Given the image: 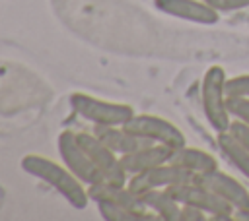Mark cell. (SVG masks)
<instances>
[{"instance_id":"22","label":"cell","mask_w":249,"mask_h":221,"mask_svg":"<svg viewBox=\"0 0 249 221\" xmlns=\"http://www.w3.org/2000/svg\"><path fill=\"white\" fill-rule=\"evenodd\" d=\"M230 132L249 149V126H245L243 122H239V120H231V124H230Z\"/></svg>"},{"instance_id":"14","label":"cell","mask_w":249,"mask_h":221,"mask_svg":"<svg viewBox=\"0 0 249 221\" xmlns=\"http://www.w3.org/2000/svg\"><path fill=\"white\" fill-rule=\"evenodd\" d=\"M171 163L183 167L193 176H198V174H204V173H210V171L218 169V159L212 153H208L200 147L187 145V143L173 149Z\"/></svg>"},{"instance_id":"7","label":"cell","mask_w":249,"mask_h":221,"mask_svg":"<svg viewBox=\"0 0 249 221\" xmlns=\"http://www.w3.org/2000/svg\"><path fill=\"white\" fill-rule=\"evenodd\" d=\"M78 142L86 149V153L89 155V159L93 161V165L97 167V171L105 180L126 184L128 174L121 163V157L113 149H109L93 132H78Z\"/></svg>"},{"instance_id":"4","label":"cell","mask_w":249,"mask_h":221,"mask_svg":"<svg viewBox=\"0 0 249 221\" xmlns=\"http://www.w3.org/2000/svg\"><path fill=\"white\" fill-rule=\"evenodd\" d=\"M181 205H195L198 209H202L204 213H208L210 219H233V207L222 200L218 194H214L210 188H206L204 184L193 180L175 184L165 188Z\"/></svg>"},{"instance_id":"17","label":"cell","mask_w":249,"mask_h":221,"mask_svg":"<svg viewBox=\"0 0 249 221\" xmlns=\"http://www.w3.org/2000/svg\"><path fill=\"white\" fill-rule=\"evenodd\" d=\"M97 211L105 221H140V219H152L156 217L154 213H140L134 209H128L124 205L117 204H107V202H97Z\"/></svg>"},{"instance_id":"11","label":"cell","mask_w":249,"mask_h":221,"mask_svg":"<svg viewBox=\"0 0 249 221\" xmlns=\"http://www.w3.org/2000/svg\"><path fill=\"white\" fill-rule=\"evenodd\" d=\"M88 194L91 202H107V204H117V205H124L128 209L140 211V213H148L146 205L142 204L140 196L136 192H132L126 184H119V182H109V180H101L95 184L88 186Z\"/></svg>"},{"instance_id":"8","label":"cell","mask_w":249,"mask_h":221,"mask_svg":"<svg viewBox=\"0 0 249 221\" xmlns=\"http://www.w3.org/2000/svg\"><path fill=\"white\" fill-rule=\"evenodd\" d=\"M193 178L195 176L189 171H185L183 167L169 161V163H161L154 169H148L144 173L130 174L128 180H126V186L140 196L144 192L165 190L169 186H175V184H181V182H187V180H193Z\"/></svg>"},{"instance_id":"2","label":"cell","mask_w":249,"mask_h":221,"mask_svg":"<svg viewBox=\"0 0 249 221\" xmlns=\"http://www.w3.org/2000/svg\"><path fill=\"white\" fill-rule=\"evenodd\" d=\"M226 70L218 64L210 66L200 81V101H202V110L212 126V130L226 132L230 130L231 124V114L228 110V93H226Z\"/></svg>"},{"instance_id":"10","label":"cell","mask_w":249,"mask_h":221,"mask_svg":"<svg viewBox=\"0 0 249 221\" xmlns=\"http://www.w3.org/2000/svg\"><path fill=\"white\" fill-rule=\"evenodd\" d=\"M196 182L210 188L214 194H218L222 200H226L233 209H249V190L235 180L233 176L226 174L220 169H214L210 173L195 176Z\"/></svg>"},{"instance_id":"9","label":"cell","mask_w":249,"mask_h":221,"mask_svg":"<svg viewBox=\"0 0 249 221\" xmlns=\"http://www.w3.org/2000/svg\"><path fill=\"white\" fill-rule=\"evenodd\" d=\"M154 6L165 16L198 25H214L220 21V12L206 0H154Z\"/></svg>"},{"instance_id":"20","label":"cell","mask_w":249,"mask_h":221,"mask_svg":"<svg viewBox=\"0 0 249 221\" xmlns=\"http://www.w3.org/2000/svg\"><path fill=\"white\" fill-rule=\"evenodd\" d=\"M210 6H214L220 14L222 12H237L249 8V0H206Z\"/></svg>"},{"instance_id":"19","label":"cell","mask_w":249,"mask_h":221,"mask_svg":"<svg viewBox=\"0 0 249 221\" xmlns=\"http://www.w3.org/2000/svg\"><path fill=\"white\" fill-rule=\"evenodd\" d=\"M226 93H228V97H249V74L228 78Z\"/></svg>"},{"instance_id":"23","label":"cell","mask_w":249,"mask_h":221,"mask_svg":"<svg viewBox=\"0 0 249 221\" xmlns=\"http://www.w3.org/2000/svg\"><path fill=\"white\" fill-rule=\"evenodd\" d=\"M233 219L249 221V209H233Z\"/></svg>"},{"instance_id":"3","label":"cell","mask_w":249,"mask_h":221,"mask_svg":"<svg viewBox=\"0 0 249 221\" xmlns=\"http://www.w3.org/2000/svg\"><path fill=\"white\" fill-rule=\"evenodd\" d=\"M72 110L93 126H123L132 114L134 109L128 103L101 99L84 91H74L68 97Z\"/></svg>"},{"instance_id":"13","label":"cell","mask_w":249,"mask_h":221,"mask_svg":"<svg viewBox=\"0 0 249 221\" xmlns=\"http://www.w3.org/2000/svg\"><path fill=\"white\" fill-rule=\"evenodd\" d=\"M93 134L109 147L113 149L119 157L121 155H126L138 147H144L152 142L144 140V138H138L134 136L132 132H128L124 126H93Z\"/></svg>"},{"instance_id":"5","label":"cell","mask_w":249,"mask_h":221,"mask_svg":"<svg viewBox=\"0 0 249 221\" xmlns=\"http://www.w3.org/2000/svg\"><path fill=\"white\" fill-rule=\"evenodd\" d=\"M128 132H132L138 138H144L152 143H163L169 147H181L187 143L185 134L181 128H177L171 120L160 116V114H150V112H134L124 124Z\"/></svg>"},{"instance_id":"15","label":"cell","mask_w":249,"mask_h":221,"mask_svg":"<svg viewBox=\"0 0 249 221\" xmlns=\"http://www.w3.org/2000/svg\"><path fill=\"white\" fill-rule=\"evenodd\" d=\"M142 204L158 219L163 221H181V204L167 190H150L140 194Z\"/></svg>"},{"instance_id":"16","label":"cell","mask_w":249,"mask_h":221,"mask_svg":"<svg viewBox=\"0 0 249 221\" xmlns=\"http://www.w3.org/2000/svg\"><path fill=\"white\" fill-rule=\"evenodd\" d=\"M216 143H218L220 153L249 180V149H247L230 130L218 132Z\"/></svg>"},{"instance_id":"6","label":"cell","mask_w":249,"mask_h":221,"mask_svg":"<svg viewBox=\"0 0 249 221\" xmlns=\"http://www.w3.org/2000/svg\"><path fill=\"white\" fill-rule=\"evenodd\" d=\"M56 149L60 155V161L72 171L74 176H78L86 186L95 184L105 180L101 176V173L97 171V167L93 165V161L89 159V155L86 153V149L80 145L78 142V134L72 130H62L56 138Z\"/></svg>"},{"instance_id":"21","label":"cell","mask_w":249,"mask_h":221,"mask_svg":"<svg viewBox=\"0 0 249 221\" xmlns=\"http://www.w3.org/2000/svg\"><path fill=\"white\" fill-rule=\"evenodd\" d=\"M208 219V213L195 205H181V221H204Z\"/></svg>"},{"instance_id":"18","label":"cell","mask_w":249,"mask_h":221,"mask_svg":"<svg viewBox=\"0 0 249 221\" xmlns=\"http://www.w3.org/2000/svg\"><path fill=\"white\" fill-rule=\"evenodd\" d=\"M228 110L233 120L249 126V97H228Z\"/></svg>"},{"instance_id":"1","label":"cell","mask_w":249,"mask_h":221,"mask_svg":"<svg viewBox=\"0 0 249 221\" xmlns=\"http://www.w3.org/2000/svg\"><path fill=\"white\" fill-rule=\"evenodd\" d=\"M19 165L29 176L39 178L41 182L54 188L58 192V196H62L72 207H76V209L88 207V204H89L88 186L78 176H74L72 171L64 163H58V161L39 155V153H27L21 157Z\"/></svg>"},{"instance_id":"12","label":"cell","mask_w":249,"mask_h":221,"mask_svg":"<svg viewBox=\"0 0 249 221\" xmlns=\"http://www.w3.org/2000/svg\"><path fill=\"white\" fill-rule=\"evenodd\" d=\"M175 147L163 145V143H148L144 147H138L126 155H121V163L126 171V174H138L148 169H154L161 163H169Z\"/></svg>"}]
</instances>
